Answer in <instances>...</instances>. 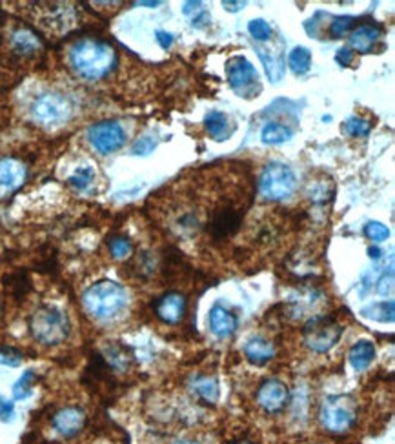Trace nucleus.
Wrapping results in <instances>:
<instances>
[{
  "label": "nucleus",
  "mask_w": 395,
  "mask_h": 444,
  "mask_svg": "<svg viewBox=\"0 0 395 444\" xmlns=\"http://www.w3.org/2000/svg\"><path fill=\"white\" fill-rule=\"evenodd\" d=\"M119 57L113 46L101 38H81L69 49L73 72L86 81H101L117 67Z\"/></svg>",
  "instance_id": "1"
},
{
  "label": "nucleus",
  "mask_w": 395,
  "mask_h": 444,
  "mask_svg": "<svg viewBox=\"0 0 395 444\" xmlns=\"http://www.w3.org/2000/svg\"><path fill=\"white\" fill-rule=\"evenodd\" d=\"M82 304L95 319L110 320L121 315L128 306V292L119 282L101 281L90 286L82 295Z\"/></svg>",
  "instance_id": "2"
},
{
  "label": "nucleus",
  "mask_w": 395,
  "mask_h": 444,
  "mask_svg": "<svg viewBox=\"0 0 395 444\" xmlns=\"http://www.w3.org/2000/svg\"><path fill=\"white\" fill-rule=\"evenodd\" d=\"M29 331L37 343L44 346H57L69 335V319L55 306H42L29 319Z\"/></svg>",
  "instance_id": "3"
},
{
  "label": "nucleus",
  "mask_w": 395,
  "mask_h": 444,
  "mask_svg": "<svg viewBox=\"0 0 395 444\" xmlns=\"http://www.w3.org/2000/svg\"><path fill=\"white\" fill-rule=\"evenodd\" d=\"M357 413L359 406L352 395L339 393V395H330L324 399L321 406V425L330 434H344L352 430L357 422Z\"/></svg>",
  "instance_id": "4"
},
{
  "label": "nucleus",
  "mask_w": 395,
  "mask_h": 444,
  "mask_svg": "<svg viewBox=\"0 0 395 444\" xmlns=\"http://www.w3.org/2000/svg\"><path fill=\"white\" fill-rule=\"evenodd\" d=\"M341 322L333 317H314L303 328V340L315 354H326L339 343L342 335Z\"/></svg>",
  "instance_id": "5"
},
{
  "label": "nucleus",
  "mask_w": 395,
  "mask_h": 444,
  "mask_svg": "<svg viewBox=\"0 0 395 444\" xmlns=\"http://www.w3.org/2000/svg\"><path fill=\"white\" fill-rule=\"evenodd\" d=\"M297 188V179L292 167L280 163H271L264 167L260 175L259 190L262 197L270 201H285L294 195Z\"/></svg>",
  "instance_id": "6"
},
{
  "label": "nucleus",
  "mask_w": 395,
  "mask_h": 444,
  "mask_svg": "<svg viewBox=\"0 0 395 444\" xmlns=\"http://www.w3.org/2000/svg\"><path fill=\"white\" fill-rule=\"evenodd\" d=\"M31 115L40 126H60L72 117V104L58 93H44L35 99Z\"/></svg>",
  "instance_id": "7"
},
{
  "label": "nucleus",
  "mask_w": 395,
  "mask_h": 444,
  "mask_svg": "<svg viewBox=\"0 0 395 444\" xmlns=\"http://www.w3.org/2000/svg\"><path fill=\"white\" fill-rule=\"evenodd\" d=\"M87 140L102 155L121 149L126 142V131L115 120H102L87 129Z\"/></svg>",
  "instance_id": "8"
},
{
  "label": "nucleus",
  "mask_w": 395,
  "mask_h": 444,
  "mask_svg": "<svg viewBox=\"0 0 395 444\" xmlns=\"http://www.w3.org/2000/svg\"><path fill=\"white\" fill-rule=\"evenodd\" d=\"M228 84L239 97L255 95V84L259 86V73L253 64L244 57H233L226 64ZM257 97V95H255Z\"/></svg>",
  "instance_id": "9"
},
{
  "label": "nucleus",
  "mask_w": 395,
  "mask_h": 444,
  "mask_svg": "<svg viewBox=\"0 0 395 444\" xmlns=\"http://www.w3.org/2000/svg\"><path fill=\"white\" fill-rule=\"evenodd\" d=\"M242 210H239L237 206L226 204L212 211L210 215V222H208V231L215 242L226 240L239 231L242 222Z\"/></svg>",
  "instance_id": "10"
},
{
  "label": "nucleus",
  "mask_w": 395,
  "mask_h": 444,
  "mask_svg": "<svg viewBox=\"0 0 395 444\" xmlns=\"http://www.w3.org/2000/svg\"><path fill=\"white\" fill-rule=\"evenodd\" d=\"M289 401V392L283 381L270 379L260 384L257 390V402L266 413H280Z\"/></svg>",
  "instance_id": "11"
},
{
  "label": "nucleus",
  "mask_w": 395,
  "mask_h": 444,
  "mask_svg": "<svg viewBox=\"0 0 395 444\" xmlns=\"http://www.w3.org/2000/svg\"><path fill=\"white\" fill-rule=\"evenodd\" d=\"M55 431L58 435H62L66 439H73L77 437L84 426H86V413L78 406H64L57 411L51 419Z\"/></svg>",
  "instance_id": "12"
},
{
  "label": "nucleus",
  "mask_w": 395,
  "mask_h": 444,
  "mask_svg": "<svg viewBox=\"0 0 395 444\" xmlns=\"http://www.w3.org/2000/svg\"><path fill=\"white\" fill-rule=\"evenodd\" d=\"M186 310H188V301L183 293L178 292H168L160 297L157 304H155V311L162 322L166 324H178L183 322L186 317Z\"/></svg>",
  "instance_id": "13"
},
{
  "label": "nucleus",
  "mask_w": 395,
  "mask_h": 444,
  "mask_svg": "<svg viewBox=\"0 0 395 444\" xmlns=\"http://www.w3.org/2000/svg\"><path fill=\"white\" fill-rule=\"evenodd\" d=\"M26 166L17 158H0V195H8L19 190L26 181Z\"/></svg>",
  "instance_id": "14"
},
{
  "label": "nucleus",
  "mask_w": 395,
  "mask_h": 444,
  "mask_svg": "<svg viewBox=\"0 0 395 444\" xmlns=\"http://www.w3.org/2000/svg\"><path fill=\"white\" fill-rule=\"evenodd\" d=\"M239 319L235 313L224 308L221 302H215L210 310V330L219 339H226L230 335L235 334Z\"/></svg>",
  "instance_id": "15"
},
{
  "label": "nucleus",
  "mask_w": 395,
  "mask_h": 444,
  "mask_svg": "<svg viewBox=\"0 0 395 444\" xmlns=\"http://www.w3.org/2000/svg\"><path fill=\"white\" fill-rule=\"evenodd\" d=\"M244 355L251 364L262 366V364L270 363L275 355V346L264 337H253L246 343Z\"/></svg>",
  "instance_id": "16"
},
{
  "label": "nucleus",
  "mask_w": 395,
  "mask_h": 444,
  "mask_svg": "<svg viewBox=\"0 0 395 444\" xmlns=\"http://www.w3.org/2000/svg\"><path fill=\"white\" fill-rule=\"evenodd\" d=\"M383 29L376 24H364L359 26L350 37V48H353L359 53H370L377 40L381 38Z\"/></svg>",
  "instance_id": "17"
},
{
  "label": "nucleus",
  "mask_w": 395,
  "mask_h": 444,
  "mask_svg": "<svg viewBox=\"0 0 395 444\" xmlns=\"http://www.w3.org/2000/svg\"><path fill=\"white\" fill-rule=\"evenodd\" d=\"M348 361L355 372L367 370L376 361V346L370 340H359L348 352Z\"/></svg>",
  "instance_id": "18"
},
{
  "label": "nucleus",
  "mask_w": 395,
  "mask_h": 444,
  "mask_svg": "<svg viewBox=\"0 0 395 444\" xmlns=\"http://www.w3.org/2000/svg\"><path fill=\"white\" fill-rule=\"evenodd\" d=\"M361 315L367 319L376 320V322H394L395 319V302L394 301H381L362 308Z\"/></svg>",
  "instance_id": "19"
},
{
  "label": "nucleus",
  "mask_w": 395,
  "mask_h": 444,
  "mask_svg": "<svg viewBox=\"0 0 395 444\" xmlns=\"http://www.w3.org/2000/svg\"><path fill=\"white\" fill-rule=\"evenodd\" d=\"M193 390L204 402L215 404L221 397V388H219L217 379L213 377H197L193 381Z\"/></svg>",
  "instance_id": "20"
},
{
  "label": "nucleus",
  "mask_w": 395,
  "mask_h": 444,
  "mask_svg": "<svg viewBox=\"0 0 395 444\" xmlns=\"http://www.w3.org/2000/svg\"><path fill=\"white\" fill-rule=\"evenodd\" d=\"M11 44H13L15 51L20 53V55H31L40 48V40L29 29L15 31L13 37H11Z\"/></svg>",
  "instance_id": "21"
},
{
  "label": "nucleus",
  "mask_w": 395,
  "mask_h": 444,
  "mask_svg": "<svg viewBox=\"0 0 395 444\" xmlns=\"http://www.w3.org/2000/svg\"><path fill=\"white\" fill-rule=\"evenodd\" d=\"M292 135H294V131L288 126L279 124V122H270V124H266L262 128V131H260V139H262L264 144L275 146V144H283L286 140H289Z\"/></svg>",
  "instance_id": "22"
},
{
  "label": "nucleus",
  "mask_w": 395,
  "mask_h": 444,
  "mask_svg": "<svg viewBox=\"0 0 395 444\" xmlns=\"http://www.w3.org/2000/svg\"><path fill=\"white\" fill-rule=\"evenodd\" d=\"M204 128H206L210 137H213L215 140H222V137H224L228 128L226 113L215 111V110L206 113V117H204Z\"/></svg>",
  "instance_id": "23"
},
{
  "label": "nucleus",
  "mask_w": 395,
  "mask_h": 444,
  "mask_svg": "<svg viewBox=\"0 0 395 444\" xmlns=\"http://www.w3.org/2000/svg\"><path fill=\"white\" fill-rule=\"evenodd\" d=\"M288 64L295 75H304V73H308L310 67H312V53H310L308 48L297 46L294 51L289 53Z\"/></svg>",
  "instance_id": "24"
},
{
  "label": "nucleus",
  "mask_w": 395,
  "mask_h": 444,
  "mask_svg": "<svg viewBox=\"0 0 395 444\" xmlns=\"http://www.w3.org/2000/svg\"><path fill=\"white\" fill-rule=\"evenodd\" d=\"M183 13L186 15V17L192 20V24L199 29L206 28V26L212 22V20H210V15H208V11L204 10L201 2H186V4L183 6Z\"/></svg>",
  "instance_id": "25"
},
{
  "label": "nucleus",
  "mask_w": 395,
  "mask_h": 444,
  "mask_svg": "<svg viewBox=\"0 0 395 444\" xmlns=\"http://www.w3.org/2000/svg\"><path fill=\"white\" fill-rule=\"evenodd\" d=\"M33 381H35V372L33 370H28L20 375V379L15 382L13 386V399L15 401H24L31 395L33 392Z\"/></svg>",
  "instance_id": "26"
},
{
  "label": "nucleus",
  "mask_w": 395,
  "mask_h": 444,
  "mask_svg": "<svg viewBox=\"0 0 395 444\" xmlns=\"http://www.w3.org/2000/svg\"><path fill=\"white\" fill-rule=\"evenodd\" d=\"M108 248H110L111 257L117 258V261H122V258L130 257L131 254V242L130 239H126L122 235H115L108 240Z\"/></svg>",
  "instance_id": "27"
},
{
  "label": "nucleus",
  "mask_w": 395,
  "mask_h": 444,
  "mask_svg": "<svg viewBox=\"0 0 395 444\" xmlns=\"http://www.w3.org/2000/svg\"><path fill=\"white\" fill-rule=\"evenodd\" d=\"M95 179V172H93L92 166H82L78 167L77 172L73 173L72 177L68 179V182L72 184L73 188H77V190H86L90 184L93 182Z\"/></svg>",
  "instance_id": "28"
},
{
  "label": "nucleus",
  "mask_w": 395,
  "mask_h": 444,
  "mask_svg": "<svg viewBox=\"0 0 395 444\" xmlns=\"http://www.w3.org/2000/svg\"><path fill=\"white\" fill-rule=\"evenodd\" d=\"M248 31H250V35L255 40H259V42H264V40H270L271 38V33H274V29H271V26L266 22L264 19H253L248 22Z\"/></svg>",
  "instance_id": "29"
},
{
  "label": "nucleus",
  "mask_w": 395,
  "mask_h": 444,
  "mask_svg": "<svg viewBox=\"0 0 395 444\" xmlns=\"http://www.w3.org/2000/svg\"><path fill=\"white\" fill-rule=\"evenodd\" d=\"M355 20V17H350V15L335 17L332 24H330V35H332V38H341L342 35H346L353 28Z\"/></svg>",
  "instance_id": "30"
},
{
  "label": "nucleus",
  "mask_w": 395,
  "mask_h": 444,
  "mask_svg": "<svg viewBox=\"0 0 395 444\" xmlns=\"http://www.w3.org/2000/svg\"><path fill=\"white\" fill-rule=\"evenodd\" d=\"M364 235H367L370 240H373V242H385V240L390 237V229H388V226L383 224V222L370 220V222L364 226Z\"/></svg>",
  "instance_id": "31"
},
{
  "label": "nucleus",
  "mask_w": 395,
  "mask_h": 444,
  "mask_svg": "<svg viewBox=\"0 0 395 444\" xmlns=\"http://www.w3.org/2000/svg\"><path fill=\"white\" fill-rule=\"evenodd\" d=\"M344 128H346L348 135H352V137H367L370 133L371 124L362 117H352V119L346 120Z\"/></svg>",
  "instance_id": "32"
},
{
  "label": "nucleus",
  "mask_w": 395,
  "mask_h": 444,
  "mask_svg": "<svg viewBox=\"0 0 395 444\" xmlns=\"http://www.w3.org/2000/svg\"><path fill=\"white\" fill-rule=\"evenodd\" d=\"M392 292H394V270L390 266L388 268V273L385 272V275L377 281V293L386 297L392 295Z\"/></svg>",
  "instance_id": "33"
},
{
  "label": "nucleus",
  "mask_w": 395,
  "mask_h": 444,
  "mask_svg": "<svg viewBox=\"0 0 395 444\" xmlns=\"http://www.w3.org/2000/svg\"><path fill=\"white\" fill-rule=\"evenodd\" d=\"M22 363V355L20 352H17L15 348H2L0 350V364H6V366H19Z\"/></svg>",
  "instance_id": "34"
},
{
  "label": "nucleus",
  "mask_w": 395,
  "mask_h": 444,
  "mask_svg": "<svg viewBox=\"0 0 395 444\" xmlns=\"http://www.w3.org/2000/svg\"><path fill=\"white\" fill-rule=\"evenodd\" d=\"M155 148H157V142H155L151 137H142V139H139L133 144L131 153H133V155H148V153L153 151Z\"/></svg>",
  "instance_id": "35"
},
{
  "label": "nucleus",
  "mask_w": 395,
  "mask_h": 444,
  "mask_svg": "<svg viewBox=\"0 0 395 444\" xmlns=\"http://www.w3.org/2000/svg\"><path fill=\"white\" fill-rule=\"evenodd\" d=\"M15 416V402L6 399V397H0V420L2 422H11Z\"/></svg>",
  "instance_id": "36"
},
{
  "label": "nucleus",
  "mask_w": 395,
  "mask_h": 444,
  "mask_svg": "<svg viewBox=\"0 0 395 444\" xmlns=\"http://www.w3.org/2000/svg\"><path fill=\"white\" fill-rule=\"evenodd\" d=\"M335 60H337L339 66H350V63L353 60V51L350 48H341L335 53Z\"/></svg>",
  "instance_id": "37"
},
{
  "label": "nucleus",
  "mask_w": 395,
  "mask_h": 444,
  "mask_svg": "<svg viewBox=\"0 0 395 444\" xmlns=\"http://www.w3.org/2000/svg\"><path fill=\"white\" fill-rule=\"evenodd\" d=\"M155 38H157V42H159V46L162 49H169L171 48V44H174V37H171L168 31H162V29H159V31L155 33Z\"/></svg>",
  "instance_id": "38"
},
{
  "label": "nucleus",
  "mask_w": 395,
  "mask_h": 444,
  "mask_svg": "<svg viewBox=\"0 0 395 444\" xmlns=\"http://www.w3.org/2000/svg\"><path fill=\"white\" fill-rule=\"evenodd\" d=\"M381 249L377 248V246H371L370 249H368V255H370V258H373V261H377V258H381Z\"/></svg>",
  "instance_id": "39"
},
{
  "label": "nucleus",
  "mask_w": 395,
  "mask_h": 444,
  "mask_svg": "<svg viewBox=\"0 0 395 444\" xmlns=\"http://www.w3.org/2000/svg\"><path fill=\"white\" fill-rule=\"evenodd\" d=\"M139 6H148V8H155V6H160V2H137Z\"/></svg>",
  "instance_id": "40"
},
{
  "label": "nucleus",
  "mask_w": 395,
  "mask_h": 444,
  "mask_svg": "<svg viewBox=\"0 0 395 444\" xmlns=\"http://www.w3.org/2000/svg\"><path fill=\"white\" fill-rule=\"evenodd\" d=\"M175 444H201V443H195V441H178Z\"/></svg>",
  "instance_id": "41"
},
{
  "label": "nucleus",
  "mask_w": 395,
  "mask_h": 444,
  "mask_svg": "<svg viewBox=\"0 0 395 444\" xmlns=\"http://www.w3.org/2000/svg\"><path fill=\"white\" fill-rule=\"evenodd\" d=\"M235 444H253V443H246V441H242V443H235Z\"/></svg>",
  "instance_id": "42"
}]
</instances>
